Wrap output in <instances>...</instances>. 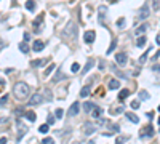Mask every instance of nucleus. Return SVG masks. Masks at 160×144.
Instances as JSON below:
<instances>
[{
  "instance_id": "nucleus-34",
  "label": "nucleus",
  "mask_w": 160,
  "mask_h": 144,
  "mask_svg": "<svg viewBox=\"0 0 160 144\" xmlns=\"http://www.w3.org/2000/svg\"><path fill=\"white\" fill-rule=\"evenodd\" d=\"M42 19H43V15H40L39 18H35V21H34V26L37 27V26H39V24L42 23Z\"/></svg>"
},
{
  "instance_id": "nucleus-25",
  "label": "nucleus",
  "mask_w": 160,
  "mask_h": 144,
  "mask_svg": "<svg viewBox=\"0 0 160 144\" xmlns=\"http://www.w3.org/2000/svg\"><path fill=\"white\" fill-rule=\"evenodd\" d=\"M55 69H56V66L51 63V64H50V66H48V67H47V71L43 72V74H45V77H48V75H50V74H51V72H53V71H55Z\"/></svg>"
},
{
  "instance_id": "nucleus-28",
  "label": "nucleus",
  "mask_w": 160,
  "mask_h": 144,
  "mask_svg": "<svg viewBox=\"0 0 160 144\" xmlns=\"http://www.w3.org/2000/svg\"><path fill=\"white\" fill-rule=\"evenodd\" d=\"M128 141V136H119L115 139V144H123V143H127Z\"/></svg>"
},
{
  "instance_id": "nucleus-35",
  "label": "nucleus",
  "mask_w": 160,
  "mask_h": 144,
  "mask_svg": "<svg viewBox=\"0 0 160 144\" xmlns=\"http://www.w3.org/2000/svg\"><path fill=\"white\" fill-rule=\"evenodd\" d=\"M43 144H55V139H53V138H45Z\"/></svg>"
},
{
  "instance_id": "nucleus-7",
  "label": "nucleus",
  "mask_w": 160,
  "mask_h": 144,
  "mask_svg": "<svg viewBox=\"0 0 160 144\" xmlns=\"http://www.w3.org/2000/svg\"><path fill=\"white\" fill-rule=\"evenodd\" d=\"M127 55H125V53H117L115 55V63L119 64V66H125V64H127Z\"/></svg>"
},
{
  "instance_id": "nucleus-43",
  "label": "nucleus",
  "mask_w": 160,
  "mask_h": 144,
  "mask_svg": "<svg viewBox=\"0 0 160 144\" xmlns=\"http://www.w3.org/2000/svg\"><path fill=\"white\" fill-rule=\"evenodd\" d=\"M29 40H31V34L26 32V34H24V42H29Z\"/></svg>"
},
{
  "instance_id": "nucleus-33",
  "label": "nucleus",
  "mask_w": 160,
  "mask_h": 144,
  "mask_svg": "<svg viewBox=\"0 0 160 144\" xmlns=\"http://www.w3.org/2000/svg\"><path fill=\"white\" fill-rule=\"evenodd\" d=\"M63 117V109H56L55 112V119H61Z\"/></svg>"
},
{
  "instance_id": "nucleus-17",
  "label": "nucleus",
  "mask_w": 160,
  "mask_h": 144,
  "mask_svg": "<svg viewBox=\"0 0 160 144\" xmlns=\"http://www.w3.org/2000/svg\"><path fill=\"white\" fill-rule=\"evenodd\" d=\"M48 63V59H45V58H43V59H35V61H32V66H34V67H42V66H45V64H47Z\"/></svg>"
},
{
  "instance_id": "nucleus-1",
  "label": "nucleus",
  "mask_w": 160,
  "mask_h": 144,
  "mask_svg": "<svg viewBox=\"0 0 160 144\" xmlns=\"http://www.w3.org/2000/svg\"><path fill=\"white\" fill-rule=\"evenodd\" d=\"M13 93H15L16 99H26L29 96V93H31V87H29L26 82H18V83L15 85V88H13Z\"/></svg>"
},
{
  "instance_id": "nucleus-48",
  "label": "nucleus",
  "mask_w": 160,
  "mask_h": 144,
  "mask_svg": "<svg viewBox=\"0 0 160 144\" xmlns=\"http://www.w3.org/2000/svg\"><path fill=\"white\" fill-rule=\"evenodd\" d=\"M152 71H155V72H159V64H155L154 67H152Z\"/></svg>"
},
{
  "instance_id": "nucleus-38",
  "label": "nucleus",
  "mask_w": 160,
  "mask_h": 144,
  "mask_svg": "<svg viewBox=\"0 0 160 144\" xmlns=\"http://www.w3.org/2000/svg\"><path fill=\"white\" fill-rule=\"evenodd\" d=\"M55 123V117L53 115H48V125H53Z\"/></svg>"
},
{
  "instance_id": "nucleus-31",
  "label": "nucleus",
  "mask_w": 160,
  "mask_h": 144,
  "mask_svg": "<svg viewBox=\"0 0 160 144\" xmlns=\"http://www.w3.org/2000/svg\"><path fill=\"white\" fill-rule=\"evenodd\" d=\"M26 117H27V120H29V122H34V120H35V114H34L32 111H29L27 114H26Z\"/></svg>"
},
{
  "instance_id": "nucleus-44",
  "label": "nucleus",
  "mask_w": 160,
  "mask_h": 144,
  "mask_svg": "<svg viewBox=\"0 0 160 144\" xmlns=\"http://www.w3.org/2000/svg\"><path fill=\"white\" fill-rule=\"evenodd\" d=\"M115 74H117L119 77H122V79H125V77H127V75L123 74V72H120V71H115Z\"/></svg>"
},
{
  "instance_id": "nucleus-26",
  "label": "nucleus",
  "mask_w": 160,
  "mask_h": 144,
  "mask_svg": "<svg viewBox=\"0 0 160 144\" xmlns=\"http://www.w3.org/2000/svg\"><path fill=\"white\" fill-rule=\"evenodd\" d=\"M146 29H147V26H146V24H143V26H139V27L136 29V35L139 37L141 34H144V32H146Z\"/></svg>"
},
{
  "instance_id": "nucleus-4",
  "label": "nucleus",
  "mask_w": 160,
  "mask_h": 144,
  "mask_svg": "<svg viewBox=\"0 0 160 144\" xmlns=\"http://www.w3.org/2000/svg\"><path fill=\"white\" fill-rule=\"evenodd\" d=\"M96 39V32L95 31H87L83 34V40H85V43H93Z\"/></svg>"
},
{
  "instance_id": "nucleus-5",
  "label": "nucleus",
  "mask_w": 160,
  "mask_h": 144,
  "mask_svg": "<svg viewBox=\"0 0 160 144\" xmlns=\"http://www.w3.org/2000/svg\"><path fill=\"white\" fill-rule=\"evenodd\" d=\"M16 125H18V141H21L23 139V136L27 133V127H26L24 123H21V122H18Z\"/></svg>"
},
{
  "instance_id": "nucleus-23",
  "label": "nucleus",
  "mask_w": 160,
  "mask_h": 144,
  "mask_svg": "<svg viewBox=\"0 0 160 144\" xmlns=\"http://www.w3.org/2000/svg\"><path fill=\"white\" fill-rule=\"evenodd\" d=\"M26 8H27L29 11H34V10H35V2H34V0H27V2H26Z\"/></svg>"
},
{
  "instance_id": "nucleus-12",
  "label": "nucleus",
  "mask_w": 160,
  "mask_h": 144,
  "mask_svg": "<svg viewBox=\"0 0 160 144\" xmlns=\"http://www.w3.org/2000/svg\"><path fill=\"white\" fill-rule=\"evenodd\" d=\"M82 107H83V111H85V112H88V114H90V112H91L93 109L96 107V104H95V103H90V101H85Z\"/></svg>"
},
{
  "instance_id": "nucleus-46",
  "label": "nucleus",
  "mask_w": 160,
  "mask_h": 144,
  "mask_svg": "<svg viewBox=\"0 0 160 144\" xmlns=\"http://www.w3.org/2000/svg\"><path fill=\"white\" fill-rule=\"evenodd\" d=\"M3 87H5V80H3V79H0V90H2Z\"/></svg>"
},
{
  "instance_id": "nucleus-13",
  "label": "nucleus",
  "mask_w": 160,
  "mask_h": 144,
  "mask_svg": "<svg viewBox=\"0 0 160 144\" xmlns=\"http://www.w3.org/2000/svg\"><path fill=\"white\" fill-rule=\"evenodd\" d=\"M127 119L131 122V123H139V117L133 114V112H127Z\"/></svg>"
},
{
  "instance_id": "nucleus-6",
  "label": "nucleus",
  "mask_w": 160,
  "mask_h": 144,
  "mask_svg": "<svg viewBox=\"0 0 160 144\" xmlns=\"http://www.w3.org/2000/svg\"><path fill=\"white\" fill-rule=\"evenodd\" d=\"M79 112H80V104L75 101V103H74V104H72V106H71V107H69V111H67V115H69V117H74V115H77Z\"/></svg>"
},
{
  "instance_id": "nucleus-36",
  "label": "nucleus",
  "mask_w": 160,
  "mask_h": 144,
  "mask_svg": "<svg viewBox=\"0 0 160 144\" xmlns=\"http://www.w3.org/2000/svg\"><path fill=\"white\" fill-rule=\"evenodd\" d=\"M152 5H154V11H159V0H152Z\"/></svg>"
},
{
  "instance_id": "nucleus-49",
  "label": "nucleus",
  "mask_w": 160,
  "mask_h": 144,
  "mask_svg": "<svg viewBox=\"0 0 160 144\" xmlns=\"http://www.w3.org/2000/svg\"><path fill=\"white\" fill-rule=\"evenodd\" d=\"M0 144H7V138H2V139H0Z\"/></svg>"
},
{
  "instance_id": "nucleus-16",
  "label": "nucleus",
  "mask_w": 160,
  "mask_h": 144,
  "mask_svg": "<svg viewBox=\"0 0 160 144\" xmlns=\"http://www.w3.org/2000/svg\"><path fill=\"white\" fill-rule=\"evenodd\" d=\"M90 91H91V88H90V85H85L82 90H80V98H87L88 95H90Z\"/></svg>"
},
{
  "instance_id": "nucleus-27",
  "label": "nucleus",
  "mask_w": 160,
  "mask_h": 144,
  "mask_svg": "<svg viewBox=\"0 0 160 144\" xmlns=\"http://www.w3.org/2000/svg\"><path fill=\"white\" fill-rule=\"evenodd\" d=\"M48 130H50V125H48V123L40 125V127H39V131H40V133H43V135H45V133H48Z\"/></svg>"
},
{
  "instance_id": "nucleus-15",
  "label": "nucleus",
  "mask_w": 160,
  "mask_h": 144,
  "mask_svg": "<svg viewBox=\"0 0 160 144\" xmlns=\"http://www.w3.org/2000/svg\"><path fill=\"white\" fill-rule=\"evenodd\" d=\"M119 88H120V82H119V80H115V79L109 80V90H119Z\"/></svg>"
},
{
  "instance_id": "nucleus-18",
  "label": "nucleus",
  "mask_w": 160,
  "mask_h": 144,
  "mask_svg": "<svg viewBox=\"0 0 160 144\" xmlns=\"http://www.w3.org/2000/svg\"><path fill=\"white\" fill-rule=\"evenodd\" d=\"M90 114H91V115L95 117V119H98V117H101V115H103V109H101V107H98V106H96V107L93 109V111L90 112Z\"/></svg>"
},
{
  "instance_id": "nucleus-50",
  "label": "nucleus",
  "mask_w": 160,
  "mask_h": 144,
  "mask_svg": "<svg viewBox=\"0 0 160 144\" xmlns=\"http://www.w3.org/2000/svg\"><path fill=\"white\" fill-rule=\"evenodd\" d=\"M155 43H157V45L160 43V35H157V37H155Z\"/></svg>"
},
{
  "instance_id": "nucleus-52",
  "label": "nucleus",
  "mask_w": 160,
  "mask_h": 144,
  "mask_svg": "<svg viewBox=\"0 0 160 144\" xmlns=\"http://www.w3.org/2000/svg\"><path fill=\"white\" fill-rule=\"evenodd\" d=\"M77 144H79V143H77Z\"/></svg>"
},
{
  "instance_id": "nucleus-2",
  "label": "nucleus",
  "mask_w": 160,
  "mask_h": 144,
  "mask_svg": "<svg viewBox=\"0 0 160 144\" xmlns=\"http://www.w3.org/2000/svg\"><path fill=\"white\" fill-rule=\"evenodd\" d=\"M74 34H77V26L74 21H69L67 26H66L63 31V35L64 37H74Z\"/></svg>"
},
{
  "instance_id": "nucleus-21",
  "label": "nucleus",
  "mask_w": 160,
  "mask_h": 144,
  "mask_svg": "<svg viewBox=\"0 0 160 144\" xmlns=\"http://www.w3.org/2000/svg\"><path fill=\"white\" fill-rule=\"evenodd\" d=\"M29 45H27V42H23V43H19V51L21 53H29Z\"/></svg>"
},
{
  "instance_id": "nucleus-39",
  "label": "nucleus",
  "mask_w": 160,
  "mask_h": 144,
  "mask_svg": "<svg viewBox=\"0 0 160 144\" xmlns=\"http://www.w3.org/2000/svg\"><path fill=\"white\" fill-rule=\"evenodd\" d=\"M123 24H125V19H123V18H120L119 23H117V26H119V27H123Z\"/></svg>"
},
{
  "instance_id": "nucleus-41",
  "label": "nucleus",
  "mask_w": 160,
  "mask_h": 144,
  "mask_svg": "<svg viewBox=\"0 0 160 144\" xmlns=\"http://www.w3.org/2000/svg\"><path fill=\"white\" fill-rule=\"evenodd\" d=\"M114 47H115V42H112V43H111V47H109L107 53H112V51H114Z\"/></svg>"
},
{
  "instance_id": "nucleus-47",
  "label": "nucleus",
  "mask_w": 160,
  "mask_h": 144,
  "mask_svg": "<svg viewBox=\"0 0 160 144\" xmlns=\"http://www.w3.org/2000/svg\"><path fill=\"white\" fill-rule=\"evenodd\" d=\"M106 123H107V120H106V119H101L99 120V125H106Z\"/></svg>"
},
{
  "instance_id": "nucleus-37",
  "label": "nucleus",
  "mask_w": 160,
  "mask_h": 144,
  "mask_svg": "<svg viewBox=\"0 0 160 144\" xmlns=\"http://www.w3.org/2000/svg\"><path fill=\"white\" fill-rule=\"evenodd\" d=\"M109 128H111L112 131H120V127H119V125H109Z\"/></svg>"
},
{
  "instance_id": "nucleus-30",
  "label": "nucleus",
  "mask_w": 160,
  "mask_h": 144,
  "mask_svg": "<svg viewBox=\"0 0 160 144\" xmlns=\"http://www.w3.org/2000/svg\"><path fill=\"white\" fill-rule=\"evenodd\" d=\"M139 98H141V99H144V101L149 99V93L146 91V90H141V91H139Z\"/></svg>"
},
{
  "instance_id": "nucleus-3",
  "label": "nucleus",
  "mask_w": 160,
  "mask_h": 144,
  "mask_svg": "<svg viewBox=\"0 0 160 144\" xmlns=\"http://www.w3.org/2000/svg\"><path fill=\"white\" fill-rule=\"evenodd\" d=\"M43 101H45L43 95H42V93H35V95H32V98H29L27 104L29 106H39V104H42Z\"/></svg>"
},
{
  "instance_id": "nucleus-8",
  "label": "nucleus",
  "mask_w": 160,
  "mask_h": 144,
  "mask_svg": "<svg viewBox=\"0 0 160 144\" xmlns=\"http://www.w3.org/2000/svg\"><path fill=\"white\" fill-rule=\"evenodd\" d=\"M96 131V127H95V125H91V123H90V122H87V123H85L83 125V133H85V135H91V133H95Z\"/></svg>"
},
{
  "instance_id": "nucleus-51",
  "label": "nucleus",
  "mask_w": 160,
  "mask_h": 144,
  "mask_svg": "<svg viewBox=\"0 0 160 144\" xmlns=\"http://www.w3.org/2000/svg\"><path fill=\"white\" fill-rule=\"evenodd\" d=\"M88 144H95V141H90V143H88Z\"/></svg>"
},
{
  "instance_id": "nucleus-45",
  "label": "nucleus",
  "mask_w": 160,
  "mask_h": 144,
  "mask_svg": "<svg viewBox=\"0 0 160 144\" xmlns=\"http://www.w3.org/2000/svg\"><path fill=\"white\" fill-rule=\"evenodd\" d=\"M23 114H24V112H23V109H16V115H18V117H19V115H23Z\"/></svg>"
},
{
  "instance_id": "nucleus-42",
  "label": "nucleus",
  "mask_w": 160,
  "mask_h": 144,
  "mask_svg": "<svg viewBox=\"0 0 160 144\" xmlns=\"http://www.w3.org/2000/svg\"><path fill=\"white\" fill-rule=\"evenodd\" d=\"M7 101H8V96L5 95L3 98H2V99H0V104H7Z\"/></svg>"
},
{
  "instance_id": "nucleus-10",
  "label": "nucleus",
  "mask_w": 160,
  "mask_h": 144,
  "mask_svg": "<svg viewBox=\"0 0 160 144\" xmlns=\"http://www.w3.org/2000/svg\"><path fill=\"white\" fill-rule=\"evenodd\" d=\"M45 48V45H43V42H42V40H35V42H34V45H32V50H34V51H42V50H43Z\"/></svg>"
},
{
  "instance_id": "nucleus-24",
  "label": "nucleus",
  "mask_w": 160,
  "mask_h": 144,
  "mask_svg": "<svg viewBox=\"0 0 160 144\" xmlns=\"http://www.w3.org/2000/svg\"><path fill=\"white\" fill-rule=\"evenodd\" d=\"M149 51H151V48H149V50H146V51H144L143 55H141V58L138 59L141 64H144V63H146V59H147V56H149Z\"/></svg>"
},
{
  "instance_id": "nucleus-14",
  "label": "nucleus",
  "mask_w": 160,
  "mask_h": 144,
  "mask_svg": "<svg viewBox=\"0 0 160 144\" xmlns=\"http://www.w3.org/2000/svg\"><path fill=\"white\" fill-rule=\"evenodd\" d=\"M93 66H95V59H91V58H90V59L87 61V64H85V67L82 69V74H87V72L93 67Z\"/></svg>"
},
{
  "instance_id": "nucleus-32",
  "label": "nucleus",
  "mask_w": 160,
  "mask_h": 144,
  "mask_svg": "<svg viewBox=\"0 0 160 144\" xmlns=\"http://www.w3.org/2000/svg\"><path fill=\"white\" fill-rule=\"evenodd\" d=\"M71 71H72V72H75V74H77V72L80 71V64H79V63H74V64L71 66Z\"/></svg>"
},
{
  "instance_id": "nucleus-11",
  "label": "nucleus",
  "mask_w": 160,
  "mask_h": 144,
  "mask_svg": "<svg viewBox=\"0 0 160 144\" xmlns=\"http://www.w3.org/2000/svg\"><path fill=\"white\" fill-rule=\"evenodd\" d=\"M141 136H144V138H151V136H154V127H152V125H147V127L144 128V131H143Z\"/></svg>"
},
{
  "instance_id": "nucleus-29",
  "label": "nucleus",
  "mask_w": 160,
  "mask_h": 144,
  "mask_svg": "<svg viewBox=\"0 0 160 144\" xmlns=\"http://www.w3.org/2000/svg\"><path fill=\"white\" fill-rule=\"evenodd\" d=\"M122 112H123V107L120 106V107H115V109H112V111H111V114H112V115H119V114H122Z\"/></svg>"
},
{
  "instance_id": "nucleus-19",
  "label": "nucleus",
  "mask_w": 160,
  "mask_h": 144,
  "mask_svg": "<svg viewBox=\"0 0 160 144\" xmlns=\"http://www.w3.org/2000/svg\"><path fill=\"white\" fill-rule=\"evenodd\" d=\"M128 95H130V90H128V88H123V90H120V93H119V99H120V101H123Z\"/></svg>"
},
{
  "instance_id": "nucleus-40",
  "label": "nucleus",
  "mask_w": 160,
  "mask_h": 144,
  "mask_svg": "<svg viewBox=\"0 0 160 144\" xmlns=\"http://www.w3.org/2000/svg\"><path fill=\"white\" fill-rule=\"evenodd\" d=\"M131 107L133 109H138V107H139V103H138V101H133V103H131Z\"/></svg>"
},
{
  "instance_id": "nucleus-20",
  "label": "nucleus",
  "mask_w": 160,
  "mask_h": 144,
  "mask_svg": "<svg viewBox=\"0 0 160 144\" xmlns=\"http://www.w3.org/2000/svg\"><path fill=\"white\" fill-rule=\"evenodd\" d=\"M144 45H146V37L139 35V37H138V40H136V47H138V48H143Z\"/></svg>"
},
{
  "instance_id": "nucleus-9",
  "label": "nucleus",
  "mask_w": 160,
  "mask_h": 144,
  "mask_svg": "<svg viewBox=\"0 0 160 144\" xmlns=\"http://www.w3.org/2000/svg\"><path fill=\"white\" fill-rule=\"evenodd\" d=\"M149 15H151V10H149L147 5H144L143 8H141V11H139V19H146V18H149Z\"/></svg>"
},
{
  "instance_id": "nucleus-22",
  "label": "nucleus",
  "mask_w": 160,
  "mask_h": 144,
  "mask_svg": "<svg viewBox=\"0 0 160 144\" xmlns=\"http://www.w3.org/2000/svg\"><path fill=\"white\" fill-rule=\"evenodd\" d=\"M64 79V74H63V72H61V71H58V72H56V74H55V77H53V82H55V83H56V82H59V80H63Z\"/></svg>"
}]
</instances>
